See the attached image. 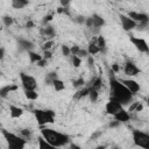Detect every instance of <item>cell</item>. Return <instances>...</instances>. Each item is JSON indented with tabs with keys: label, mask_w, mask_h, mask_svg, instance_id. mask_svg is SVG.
Returning <instances> with one entry per match:
<instances>
[{
	"label": "cell",
	"mask_w": 149,
	"mask_h": 149,
	"mask_svg": "<svg viewBox=\"0 0 149 149\" xmlns=\"http://www.w3.org/2000/svg\"><path fill=\"white\" fill-rule=\"evenodd\" d=\"M109 91H111V99L119 101L122 106L128 105L133 100V94L130 91L116 78L112 77L109 79Z\"/></svg>",
	"instance_id": "6da1fadb"
},
{
	"label": "cell",
	"mask_w": 149,
	"mask_h": 149,
	"mask_svg": "<svg viewBox=\"0 0 149 149\" xmlns=\"http://www.w3.org/2000/svg\"><path fill=\"white\" fill-rule=\"evenodd\" d=\"M41 135L54 147V148H59V147H65L71 142V139L68 134L57 132L51 128L42 127L41 129Z\"/></svg>",
	"instance_id": "7a4b0ae2"
},
{
	"label": "cell",
	"mask_w": 149,
	"mask_h": 149,
	"mask_svg": "<svg viewBox=\"0 0 149 149\" xmlns=\"http://www.w3.org/2000/svg\"><path fill=\"white\" fill-rule=\"evenodd\" d=\"M1 133L5 137V140H6L7 146H8L9 149H23L26 147V144H27L26 139L16 135V134L7 130V129H3V128L1 129Z\"/></svg>",
	"instance_id": "3957f363"
},
{
	"label": "cell",
	"mask_w": 149,
	"mask_h": 149,
	"mask_svg": "<svg viewBox=\"0 0 149 149\" xmlns=\"http://www.w3.org/2000/svg\"><path fill=\"white\" fill-rule=\"evenodd\" d=\"M35 119L38 123V126L43 127L48 123H54L55 122V115L56 113L52 109H35L34 111Z\"/></svg>",
	"instance_id": "277c9868"
},
{
	"label": "cell",
	"mask_w": 149,
	"mask_h": 149,
	"mask_svg": "<svg viewBox=\"0 0 149 149\" xmlns=\"http://www.w3.org/2000/svg\"><path fill=\"white\" fill-rule=\"evenodd\" d=\"M133 141L134 144L143 148V149H149V134L146 132H142L140 129H134L133 130Z\"/></svg>",
	"instance_id": "5b68a950"
},
{
	"label": "cell",
	"mask_w": 149,
	"mask_h": 149,
	"mask_svg": "<svg viewBox=\"0 0 149 149\" xmlns=\"http://www.w3.org/2000/svg\"><path fill=\"white\" fill-rule=\"evenodd\" d=\"M20 80H21V85H22L23 90H36L37 88V81L30 74L21 72L20 73Z\"/></svg>",
	"instance_id": "8992f818"
},
{
	"label": "cell",
	"mask_w": 149,
	"mask_h": 149,
	"mask_svg": "<svg viewBox=\"0 0 149 149\" xmlns=\"http://www.w3.org/2000/svg\"><path fill=\"white\" fill-rule=\"evenodd\" d=\"M129 41L130 43L140 51V52H144V54H148L149 52V47H148V43L144 38L142 37H136V36H130L129 37Z\"/></svg>",
	"instance_id": "52a82bcc"
},
{
	"label": "cell",
	"mask_w": 149,
	"mask_h": 149,
	"mask_svg": "<svg viewBox=\"0 0 149 149\" xmlns=\"http://www.w3.org/2000/svg\"><path fill=\"white\" fill-rule=\"evenodd\" d=\"M119 19L121 22V27L125 31H130V30L135 29L137 26V23L126 14H119Z\"/></svg>",
	"instance_id": "ba28073f"
},
{
	"label": "cell",
	"mask_w": 149,
	"mask_h": 149,
	"mask_svg": "<svg viewBox=\"0 0 149 149\" xmlns=\"http://www.w3.org/2000/svg\"><path fill=\"white\" fill-rule=\"evenodd\" d=\"M119 80L130 91V93H132L133 95L136 94V93H139L140 90H141L140 84H139L135 79H132V78H121V79H119Z\"/></svg>",
	"instance_id": "9c48e42d"
},
{
	"label": "cell",
	"mask_w": 149,
	"mask_h": 149,
	"mask_svg": "<svg viewBox=\"0 0 149 149\" xmlns=\"http://www.w3.org/2000/svg\"><path fill=\"white\" fill-rule=\"evenodd\" d=\"M123 72L126 76H129V77H135L137 76L139 73H141V69L133 62L130 61H127L123 65Z\"/></svg>",
	"instance_id": "30bf717a"
},
{
	"label": "cell",
	"mask_w": 149,
	"mask_h": 149,
	"mask_svg": "<svg viewBox=\"0 0 149 149\" xmlns=\"http://www.w3.org/2000/svg\"><path fill=\"white\" fill-rule=\"evenodd\" d=\"M121 108H123V106H122L119 101H116V100H114V99H111V98H109L108 102H106V105H105V111H106V113L109 114V115H112V116H113L116 112H119Z\"/></svg>",
	"instance_id": "8fae6325"
},
{
	"label": "cell",
	"mask_w": 149,
	"mask_h": 149,
	"mask_svg": "<svg viewBox=\"0 0 149 149\" xmlns=\"http://www.w3.org/2000/svg\"><path fill=\"white\" fill-rule=\"evenodd\" d=\"M130 19H133L136 23H140V22H149V15L147 13H143V12H135V10H132V12H128L127 14Z\"/></svg>",
	"instance_id": "7c38bea8"
},
{
	"label": "cell",
	"mask_w": 149,
	"mask_h": 149,
	"mask_svg": "<svg viewBox=\"0 0 149 149\" xmlns=\"http://www.w3.org/2000/svg\"><path fill=\"white\" fill-rule=\"evenodd\" d=\"M17 47L21 51H30L35 48V43L27 38H19L17 40Z\"/></svg>",
	"instance_id": "4fadbf2b"
},
{
	"label": "cell",
	"mask_w": 149,
	"mask_h": 149,
	"mask_svg": "<svg viewBox=\"0 0 149 149\" xmlns=\"http://www.w3.org/2000/svg\"><path fill=\"white\" fill-rule=\"evenodd\" d=\"M114 120L119 121L120 123H125V122H128L130 120V114L128 111H126L125 108H121L119 112H116L114 115H113Z\"/></svg>",
	"instance_id": "5bb4252c"
},
{
	"label": "cell",
	"mask_w": 149,
	"mask_h": 149,
	"mask_svg": "<svg viewBox=\"0 0 149 149\" xmlns=\"http://www.w3.org/2000/svg\"><path fill=\"white\" fill-rule=\"evenodd\" d=\"M24 111L19 107V106H15V105H9V115L12 119H19L23 115Z\"/></svg>",
	"instance_id": "9a60e30c"
},
{
	"label": "cell",
	"mask_w": 149,
	"mask_h": 149,
	"mask_svg": "<svg viewBox=\"0 0 149 149\" xmlns=\"http://www.w3.org/2000/svg\"><path fill=\"white\" fill-rule=\"evenodd\" d=\"M42 34L48 38V40H52L56 36V29L54 26L51 24H45L44 28L42 29Z\"/></svg>",
	"instance_id": "2e32d148"
},
{
	"label": "cell",
	"mask_w": 149,
	"mask_h": 149,
	"mask_svg": "<svg viewBox=\"0 0 149 149\" xmlns=\"http://www.w3.org/2000/svg\"><path fill=\"white\" fill-rule=\"evenodd\" d=\"M16 90H17V85H13V84L1 86V87H0V98H7V95H8L10 92L16 91Z\"/></svg>",
	"instance_id": "e0dca14e"
},
{
	"label": "cell",
	"mask_w": 149,
	"mask_h": 149,
	"mask_svg": "<svg viewBox=\"0 0 149 149\" xmlns=\"http://www.w3.org/2000/svg\"><path fill=\"white\" fill-rule=\"evenodd\" d=\"M91 16H92V20H93V27H92V28H99V29H100L101 27H104V26L106 24V21H105V19H104L101 15L94 13V14H92Z\"/></svg>",
	"instance_id": "ac0fdd59"
},
{
	"label": "cell",
	"mask_w": 149,
	"mask_h": 149,
	"mask_svg": "<svg viewBox=\"0 0 149 149\" xmlns=\"http://www.w3.org/2000/svg\"><path fill=\"white\" fill-rule=\"evenodd\" d=\"M10 5L14 9H22L29 5V0H10Z\"/></svg>",
	"instance_id": "d6986e66"
},
{
	"label": "cell",
	"mask_w": 149,
	"mask_h": 149,
	"mask_svg": "<svg viewBox=\"0 0 149 149\" xmlns=\"http://www.w3.org/2000/svg\"><path fill=\"white\" fill-rule=\"evenodd\" d=\"M51 86L54 87V90H55L56 92H62L63 90H65V84H64V81H63L62 79H59V78L55 79V80L52 81Z\"/></svg>",
	"instance_id": "ffe728a7"
},
{
	"label": "cell",
	"mask_w": 149,
	"mask_h": 149,
	"mask_svg": "<svg viewBox=\"0 0 149 149\" xmlns=\"http://www.w3.org/2000/svg\"><path fill=\"white\" fill-rule=\"evenodd\" d=\"M37 143H38V148L40 149H55L42 135L38 136V140H37Z\"/></svg>",
	"instance_id": "44dd1931"
},
{
	"label": "cell",
	"mask_w": 149,
	"mask_h": 149,
	"mask_svg": "<svg viewBox=\"0 0 149 149\" xmlns=\"http://www.w3.org/2000/svg\"><path fill=\"white\" fill-rule=\"evenodd\" d=\"M57 78H58L57 72H56V71H50V72H48V73L45 74V77H44V83H45V85H51L52 81H54L55 79H57Z\"/></svg>",
	"instance_id": "7402d4cb"
},
{
	"label": "cell",
	"mask_w": 149,
	"mask_h": 149,
	"mask_svg": "<svg viewBox=\"0 0 149 149\" xmlns=\"http://www.w3.org/2000/svg\"><path fill=\"white\" fill-rule=\"evenodd\" d=\"M28 58H29V61H30L31 64H36L40 59H42V55H40L38 52H35V51L30 50V51H28Z\"/></svg>",
	"instance_id": "603a6c76"
},
{
	"label": "cell",
	"mask_w": 149,
	"mask_h": 149,
	"mask_svg": "<svg viewBox=\"0 0 149 149\" xmlns=\"http://www.w3.org/2000/svg\"><path fill=\"white\" fill-rule=\"evenodd\" d=\"M86 50H87L88 55H91V56H94V55H97V54L100 52V49H99V47L95 44V42H91V43L88 44V47L86 48Z\"/></svg>",
	"instance_id": "cb8c5ba5"
},
{
	"label": "cell",
	"mask_w": 149,
	"mask_h": 149,
	"mask_svg": "<svg viewBox=\"0 0 149 149\" xmlns=\"http://www.w3.org/2000/svg\"><path fill=\"white\" fill-rule=\"evenodd\" d=\"M88 92H90V87H84V88H81V90H78V91L74 93L73 98L77 99V100H79V99H81V98L87 97Z\"/></svg>",
	"instance_id": "d4e9b609"
},
{
	"label": "cell",
	"mask_w": 149,
	"mask_h": 149,
	"mask_svg": "<svg viewBox=\"0 0 149 149\" xmlns=\"http://www.w3.org/2000/svg\"><path fill=\"white\" fill-rule=\"evenodd\" d=\"M23 93L28 100H36L38 98V93L36 92V90H23Z\"/></svg>",
	"instance_id": "484cf974"
},
{
	"label": "cell",
	"mask_w": 149,
	"mask_h": 149,
	"mask_svg": "<svg viewBox=\"0 0 149 149\" xmlns=\"http://www.w3.org/2000/svg\"><path fill=\"white\" fill-rule=\"evenodd\" d=\"M95 44L99 47L100 52L106 50V40H105V37H104L102 35H99V36L97 37V40H95Z\"/></svg>",
	"instance_id": "4316f807"
},
{
	"label": "cell",
	"mask_w": 149,
	"mask_h": 149,
	"mask_svg": "<svg viewBox=\"0 0 149 149\" xmlns=\"http://www.w3.org/2000/svg\"><path fill=\"white\" fill-rule=\"evenodd\" d=\"M87 97H88V99H90L91 102H97L98 99H99V92H98V90H94V88H91L90 87V92H88Z\"/></svg>",
	"instance_id": "83f0119b"
},
{
	"label": "cell",
	"mask_w": 149,
	"mask_h": 149,
	"mask_svg": "<svg viewBox=\"0 0 149 149\" xmlns=\"http://www.w3.org/2000/svg\"><path fill=\"white\" fill-rule=\"evenodd\" d=\"M1 20H2V23H3L6 27H10V26H13V23H14V19H13L10 15H3V16L1 17Z\"/></svg>",
	"instance_id": "f1b7e54d"
},
{
	"label": "cell",
	"mask_w": 149,
	"mask_h": 149,
	"mask_svg": "<svg viewBox=\"0 0 149 149\" xmlns=\"http://www.w3.org/2000/svg\"><path fill=\"white\" fill-rule=\"evenodd\" d=\"M71 63H72V66L77 69L81 65V58L76 55H71Z\"/></svg>",
	"instance_id": "f546056e"
},
{
	"label": "cell",
	"mask_w": 149,
	"mask_h": 149,
	"mask_svg": "<svg viewBox=\"0 0 149 149\" xmlns=\"http://www.w3.org/2000/svg\"><path fill=\"white\" fill-rule=\"evenodd\" d=\"M102 86V80H101V78L100 77H98V78H95L93 81H92V84H91V88H94V90H98L99 91V88Z\"/></svg>",
	"instance_id": "4dcf8cb0"
},
{
	"label": "cell",
	"mask_w": 149,
	"mask_h": 149,
	"mask_svg": "<svg viewBox=\"0 0 149 149\" xmlns=\"http://www.w3.org/2000/svg\"><path fill=\"white\" fill-rule=\"evenodd\" d=\"M85 84V79L83 77H79V78H76L72 80V86L76 87V88H79L80 86H83Z\"/></svg>",
	"instance_id": "1f68e13d"
},
{
	"label": "cell",
	"mask_w": 149,
	"mask_h": 149,
	"mask_svg": "<svg viewBox=\"0 0 149 149\" xmlns=\"http://www.w3.org/2000/svg\"><path fill=\"white\" fill-rule=\"evenodd\" d=\"M55 45V42L54 40H47L43 44H42V50L45 51V50H51V48Z\"/></svg>",
	"instance_id": "d6a6232c"
},
{
	"label": "cell",
	"mask_w": 149,
	"mask_h": 149,
	"mask_svg": "<svg viewBox=\"0 0 149 149\" xmlns=\"http://www.w3.org/2000/svg\"><path fill=\"white\" fill-rule=\"evenodd\" d=\"M61 51H62V55L65 56V57H69L71 56V51H70V47L66 45V44H63L61 47Z\"/></svg>",
	"instance_id": "836d02e7"
},
{
	"label": "cell",
	"mask_w": 149,
	"mask_h": 149,
	"mask_svg": "<svg viewBox=\"0 0 149 149\" xmlns=\"http://www.w3.org/2000/svg\"><path fill=\"white\" fill-rule=\"evenodd\" d=\"M76 56H78V57H80V58H84V57H87V56H88V52H87L86 49H84V48H79V50L77 51Z\"/></svg>",
	"instance_id": "e575fe53"
},
{
	"label": "cell",
	"mask_w": 149,
	"mask_h": 149,
	"mask_svg": "<svg viewBox=\"0 0 149 149\" xmlns=\"http://www.w3.org/2000/svg\"><path fill=\"white\" fill-rule=\"evenodd\" d=\"M31 134H33V132L30 130V129H28V128H24V129H21V135H22V137L23 139H29L30 136H31Z\"/></svg>",
	"instance_id": "d590c367"
},
{
	"label": "cell",
	"mask_w": 149,
	"mask_h": 149,
	"mask_svg": "<svg viewBox=\"0 0 149 149\" xmlns=\"http://www.w3.org/2000/svg\"><path fill=\"white\" fill-rule=\"evenodd\" d=\"M85 17H86V16H84V15H77V16L74 17V22L78 23V24H84Z\"/></svg>",
	"instance_id": "8d00e7d4"
},
{
	"label": "cell",
	"mask_w": 149,
	"mask_h": 149,
	"mask_svg": "<svg viewBox=\"0 0 149 149\" xmlns=\"http://www.w3.org/2000/svg\"><path fill=\"white\" fill-rule=\"evenodd\" d=\"M84 24L87 27V28H92L93 27V20H92V16H88V17H85V22Z\"/></svg>",
	"instance_id": "74e56055"
},
{
	"label": "cell",
	"mask_w": 149,
	"mask_h": 149,
	"mask_svg": "<svg viewBox=\"0 0 149 149\" xmlns=\"http://www.w3.org/2000/svg\"><path fill=\"white\" fill-rule=\"evenodd\" d=\"M51 20H52V14H48V15H45V16L43 17V20H42V23H43V26L48 24V23H49Z\"/></svg>",
	"instance_id": "f35d334b"
},
{
	"label": "cell",
	"mask_w": 149,
	"mask_h": 149,
	"mask_svg": "<svg viewBox=\"0 0 149 149\" xmlns=\"http://www.w3.org/2000/svg\"><path fill=\"white\" fill-rule=\"evenodd\" d=\"M36 64H37V66H38V68H44V66H47V65H48V59H44V58L42 57V59H40Z\"/></svg>",
	"instance_id": "ab89813d"
},
{
	"label": "cell",
	"mask_w": 149,
	"mask_h": 149,
	"mask_svg": "<svg viewBox=\"0 0 149 149\" xmlns=\"http://www.w3.org/2000/svg\"><path fill=\"white\" fill-rule=\"evenodd\" d=\"M42 57H43L44 59H50V58L52 57V52H51V50H45V51H43Z\"/></svg>",
	"instance_id": "60d3db41"
},
{
	"label": "cell",
	"mask_w": 149,
	"mask_h": 149,
	"mask_svg": "<svg viewBox=\"0 0 149 149\" xmlns=\"http://www.w3.org/2000/svg\"><path fill=\"white\" fill-rule=\"evenodd\" d=\"M70 3H71V0H59V5L63 8H68L70 6Z\"/></svg>",
	"instance_id": "b9f144b4"
},
{
	"label": "cell",
	"mask_w": 149,
	"mask_h": 149,
	"mask_svg": "<svg viewBox=\"0 0 149 149\" xmlns=\"http://www.w3.org/2000/svg\"><path fill=\"white\" fill-rule=\"evenodd\" d=\"M137 104H139V101H134V102H130V105L128 106V112H135V108H136V106H137Z\"/></svg>",
	"instance_id": "7bdbcfd3"
},
{
	"label": "cell",
	"mask_w": 149,
	"mask_h": 149,
	"mask_svg": "<svg viewBox=\"0 0 149 149\" xmlns=\"http://www.w3.org/2000/svg\"><path fill=\"white\" fill-rule=\"evenodd\" d=\"M79 45H77V44H74V45H72V47H70V51H71V55H76L77 54V51L79 50Z\"/></svg>",
	"instance_id": "ee69618b"
},
{
	"label": "cell",
	"mask_w": 149,
	"mask_h": 149,
	"mask_svg": "<svg viewBox=\"0 0 149 149\" xmlns=\"http://www.w3.org/2000/svg\"><path fill=\"white\" fill-rule=\"evenodd\" d=\"M121 123L119 122V121H116V120H114V121H111L109 123H108V127L109 128H116V127H119Z\"/></svg>",
	"instance_id": "f6af8a7d"
},
{
	"label": "cell",
	"mask_w": 149,
	"mask_h": 149,
	"mask_svg": "<svg viewBox=\"0 0 149 149\" xmlns=\"http://www.w3.org/2000/svg\"><path fill=\"white\" fill-rule=\"evenodd\" d=\"M86 58H87V64H88V66H93V65H94V58H93V56L88 55Z\"/></svg>",
	"instance_id": "bcb514c9"
},
{
	"label": "cell",
	"mask_w": 149,
	"mask_h": 149,
	"mask_svg": "<svg viewBox=\"0 0 149 149\" xmlns=\"http://www.w3.org/2000/svg\"><path fill=\"white\" fill-rule=\"evenodd\" d=\"M119 70H120V66H119V64H118V63L112 64V72L116 73V72H119Z\"/></svg>",
	"instance_id": "7dc6e473"
},
{
	"label": "cell",
	"mask_w": 149,
	"mask_h": 149,
	"mask_svg": "<svg viewBox=\"0 0 149 149\" xmlns=\"http://www.w3.org/2000/svg\"><path fill=\"white\" fill-rule=\"evenodd\" d=\"M26 27H27V28H29V29L34 28V27H35V23H34V21H31V20L27 21V23H26Z\"/></svg>",
	"instance_id": "c3c4849f"
},
{
	"label": "cell",
	"mask_w": 149,
	"mask_h": 149,
	"mask_svg": "<svg viewBox=\"0 0 149 149\" xmlns=\"http://www.w3.org/2000/svg\"><path fill=\"white\" fill-rule=\"evenodd\" d=\"M101 134H102V132H101V130H99V132H95L94 134H92L91 139H92V140H95V139H98V137H99Z\"/></svg>",
	"instance_id": "681fc988"
},
{
	"label": "cell",
	"mask_w": 149,
	"mask_h": 149,
	"mask_svg": "<svg viewBox=\"0 0 149 149\" xmlns=\"http://www.w3.org/2000/svg\"><path fill=\"white\" fill-rule=\"evenodd\" d=\"M5 55H6V50H5V48L0 47V61L5 58Z\"/></svg>",
	"instance_id": "f907efd6"
},
{
	"label": "cell",
	"mask_w": 149,
	"mask_h": 149,
	"mask_svg": "<svg viewBox=\"0 0 149 149\" xmlns=\"http://www.w3.org/2000/svg\"><path fill=\"white\" fill-rule=\"evenodd\" d=\"M142 109H143V104L139 101V104H137V106H136V108H135V112H141Z\"/></svg>",
	"instance_id": "816d5d0a"
},
{
	"label": "cell",
	"mask_w": 149,
	"mask_h": 149,
	"mask_svg": "<svg viewBox=\"0 0 149 149\" xmlns=\"http://www.w3.org/2000/svg\"><path fill=\"white\" fill-rule=\"evenodd\" d=\"M70 147H71V148H76V149H79V148H80L79 146H77V144H73V143H72V144H70Z\"/></svg>",
	"instance_id": "f5cc1de1"
},
{
	"label": "cell",
	"mask_w": 149,
	"mask_h": 149,
	"mask_svg": "<svg viewBox=\"0 0 149 149\" xmlns=\"http://www.w3.org/2000/svg\"><path fill=\"white\" fill-rule=\"evenodd\" d=\"M0 128H2V125H1V122H0Z\"/></svg>",
	"instance_id": "db71d44e"
},
{
	"label": "cell",
	"mask_w": 149,
	"mask_h": 149,
	"mask_svg": "<svg viewBox=\"0 0 149 149\" xmlns=\"http://www.w3.org/2000/svg\"><path fill=\"white\" fill-rule=\"evenodd\" d=\"M1 74H2V72H1V71H0V76H1Z\"/></svg>",
	"instance_id": "11a10c76"
}]
</instances>
